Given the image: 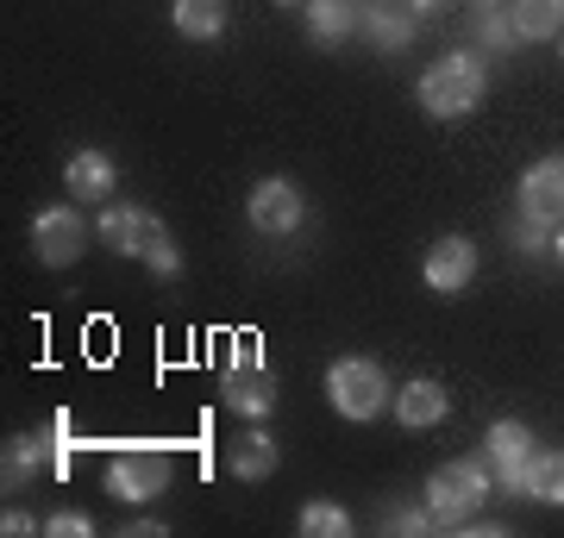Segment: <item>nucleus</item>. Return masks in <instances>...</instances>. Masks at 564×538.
<instances>
[{"instance_id": "ddd939ff", "label": "nucleus", "mask_w": 564, "mask_h": 538, "mask_svg": "<svg viewBox=\"0 0 564 538\" xmlns=\"http://www.w3.org/2000/svg\"><path fill=\"white\" fill-rule=\"evenodd\" d=\"M364 39L377 44V51H408L414 44V7H395V0H364Z\"/></svg>"}, {"instance_id": "6ab92c4d", "label": "nucleus", "mask_w": 564, "mask_h": 538, "mask_svg": "<svg viewBox=\"0 0 564 538\" xmlns=\"http://www.w3.org/2000/svg\"><path fill=\"white\" fill-rule=\"evenodd\" d=\"M176 32L195 44H214L226 32V0H176Z\"/></svg>"}, {"instance_id": "423d86ee", "label": "nucleus", "mask_w": 564, "mask_h": 538, "mask_svg": "<svg viewBox=\"0 0 564 538\" xmlns=\"http://www.w3.org/2000/svg\"><path fill=\"white\" fill-rule=\"evenodd\" d=\"M170 451L163 444H132V451H120V458L107 463V495L126 501V507H144V501H158L163 488H170Z\"/></svg>"}, {"instance_id": "5701e85b", "label": "nucleus", "mask_w": 564, "mask_h": 538, "mask_svg": "<svg viewBox=\"0 0 564 538\" xmlns=\"http://www.w3.org/2000/svg\"><path fill=\"white\" fill-rule=\"evenodd\" d=\"M552 232H558V226H545V220H514L508 226V239H514V251H527V257H540V251H552Z\"/></svg>"}, {"instance_id": "aec40b11", "label": "nucleus", "mask_w": 564, "mask_h": 538, "mask_svg": "<svg viewBox=\"0 0 564 538\" xmlns=\"http://www.w3.org/2000/svg\"><path fill=\"white\" fill-rule=\"evenodd\" d=\"M527 495L545 507H564V451H533L527 463Z\"/></svg>"}, {"instance_id": "c85d7f7f", "label": "nucleus", "mask_w": 564, "mask_h": 538, "mask_svg": "<svg viewBox=\"0 0 564 538\" xmlns=\"http://www.w3.org/2000/svg\"><path fill=\"white\" fill-rule=\"evenodd\" d=\"M489 7H502V0H477V13H489Z\"/></svg>"}, {"instance_id": "20e7f679", "label": "nucleus", "mask_w": 564, "mask_h": 538, "mask_svg": "<svg viewBox=\"0 0 564 538\" xmlns=\"http://www.w3.org/2000/svg\"><path fill=\"white\" fill-rule=\"evenodd\" d=\"M326 400H333V414H339V419H351V426H370L377 414H389L395 388H389L383 363L339 358L333 370H326Z\"/></svg>"}, {"instance_id": "393cba45", "label": "nucleus", "mask_w": 564, "mask_h": 538, "mask_svg": "<svg viewBox=\"0 0 564 538\" xmlns=\"http://www.w3.org/2000/svg\"><path fill=\"white\" fill-rule=\"evenodd\" d=\"M44 532H51V538H95V519L76 514V507H63V514L44 519Z\"/></svg>"}, {"instance_id": "cd10ccee", "label": "nucleus", "mask_w": 564, "mask_h": 538, "mask_svg": "<svg viewBox=\"0 0 564 538\" xmlns=\"http://www.w3.org/2000/svg\"><path fill=\"white\" fill-rule=\"evenodd\" d=\"M552 257L564 263V226H558V232H552Z\"/></svg>"}, {"instance_id": "9d476101", "label": "nucleus", "mask_w": 564, "mask_h": 538, "mask_svg": "<svg viewBox=\"0 0 564 538\" xmlns=\"http://www.w3.org/2000/svg\"><path fill=\"white\" fill-rule=\"evenodd\" d=\"M521 213L545 226H564V157H540L521 169Z\"/></svg>"}, {"instance_id": "c756f323", "label": "nucleus", "mask_w": 564, "mask_h": 538, "mask_svg": "<svg viewBox=\"0 0 564 538\" xmlns=\"http://www.w3.org/2000/svg\"><path fill=\"white\" fill-rule=\"evenodd\" d=\"M276 7H307V0H276Z\"/></svg>"}, {"instance_id": "a878e982", "label": "nucleus", "mask_w": 564, "mask_h": 538, "mask_svg": "<svg viewBox=\"0 0 564 538\" xmlns=\"http://www.w3.org/2000/svg\"><path fill=\"white\" fill-rule=\"evenodd\" d=\"M0 532H7V538H25V532H39V519L20 514V507H7V514H0Z\"/></svg>"}, {"instance_id": "f257e3e1", "label": "nucleus", "mask_w": 564, "mask_h": 538, "mask_svg": "<svg viewBox=\"0 0 564 538\" xmlns=\"http://www.w3.org/2000/svg\"><path fill=\"white\" fill-rule=\"evenodd\" d=\"M95 232H101L120 257H139L151 276H163V282L182 276V251H176V239L163 232V220L151 213V207H132V200L113 207V200H107V213L95 220Z\"/></svg>"}, {"instance_id": "412c9836", "label": "nucleus", "mask_w": 564, "mask_h": 538, "mask_svg": "<svg viewBox=\"0 0 564 538\" xmlns=\"http://www.w3.org/2000/svg\"><path fill=\"white\" fill-rule=\"evenodd\" d=\"M295 526H302V538H351L358 532V519L345 514L339 501H307Z\"/></svg>"}, {"instance_id": "4be33fe9", "label": "nucleus", "mask_w": 564, "mask_h": 538, "mask_svg": "<svg viewBox=\"0 0 564 538\" xmlns=\"http://www.w3.org/2000/svg\"><path fill=\"white\" fill-rule=\"evenodd\" d=\"M377 526H383V532H440V519L426 514V507H383V519H377Z\"/></svg>"}, {"instance_id": "bb28decb", "label": "nucleus", "mask_w": 564, "mask_h": 538, "mask_svg": "<svg viewBox=\"0 0 564 538\" xmlns=\"http://www.w3.org/2000/svg\"><path fill=\"white\" fill-rule=\"evenodd\" d=\"M414 13H440V7H452V0H408Z\"/></svg>"}, {"instance_id": "f3484780", "label": "nucleus", "mask_w": 564, "mask_h": 538, "mask_svg": "<svg viewBox=\"0 0 564 538\" xmlns=\"http://www.w3.org/2000/svg\"><path fill=\"white\" fill-rule=\"evenodd\" d=\"M364 25L358 0H307V39L314 44H345Z\"/></svg>"}, {"instance_id": "9b49d317", "label": "nucleus", "mask_w": 564, "mask_h": 538, "mask_svg": "<svg viewBox=\"0 0 564 538\" xmlns=\"http://www.w3.org/2000/svg\"><path fill=\"white\" fill-rule=\"evenodd\" d=\"M421 276H426V288L433 295H464L470 288V276H477V244L470 239H440L433 251H426V263H421Z\"/></svg>"}, {"instance_id": "6e6552de", "label": "nucleus", "mask_w": 564, "mask_h": 538, "mask_svg": "<svg viewBox=\"0 0 564 538\" xmlns=\"http://www.w3.org/2000/svg\"><path fill=\"white\" fill-rule=\"evenodd\" d=\"M32 251H39L44 270H69L88 251V220H82L69 200L63 207H44L39 220H32Z\"/></svg>"}, {"instance_id": "dca6fc26", "label": "nucleus", "mask_w": 564, "mask_h": 538, "mask_svg": "<svg viewBox=\"0 0 564 538\" xmlns=\"http://www.w3.org/2000/svg\"><path fill=\"white\" fill-rule=\"evenodd\" d=\"M276 463H282V451H276V439H270L263 426H245L239 439L226 444V470H232L239 482H263Z\"/></svg>"}, {"instance_id": "b1692460", "label": "nucleus", "mask_w": 564, "mask_h": 538, "mask_svg": "<svg viewBox=\"0 0 564 538\" xmlns=\"http://www.w3.org/2000/svg\"><path fill=\"white\" fill-rule=\"evenodd\" d=\"M477 44L484 51H514V20H502V7L477 13Z\"/></svg>"}, {"instance_id": "a211bd4d", "label": "nucleus", "mask_w": 564, "mask_h": 538, "mask_svg": "<svg viewBox=\"0 0 564 538\" xmlns=\"http://www.w3.org/2000/svg\"><path fill=\"white\" fill-rule=\"evenodd\" d=\"M514 39L527 44H545V39H558L564 32V0H514Z\"/></svg>"}, {"instance_id": "7ed1b4c3", "label": "nucleus", "mask_w": 564, "mask_h": 538, "mask_svg": "<svg viewBox=\"0 0 564 538\" xmlns=\"http://www.w3.org/2000/svg\"><path fill=\"white\" fill-rule=\"evenodd\" d=\"M484 95H489V69L470 51H445L421 76V107L433 120H464V113L484 107Z\"/></svg>"}, {"instance_id": "0eeeda50", "label": "nucleus", "mask_w": 564, "mask_h": 538, "mask_svg": "<svg viewBox=\"0 0 564 538\" xmlns=\"http://www.w3.org/2000/svg\"><path fill=\"white\" fill-rule=\"evenodd\" d=\"M245 220L258 226L263 239H289V232H302L307 200L289 176H263L258 188H251V200H245Z\"/></svg>"}, {"instance_id": "2eb2a0df", "label": "nucleus", "mask_w": 564, "mask_h": 538, "mask_svg": "<svg viewBox=\"0 0 564 538\" xmlns=\"http://www.w3.org/2000/svg\"><path fill=\"white\" fill-rule=\"evenodd\" d=\"M389 414L402 419L408 432H426V426H440L445 414H452V400H445L440 382H408V388H395V400H389Z\"/></svg>"}, {"instance_id": "4468645a", "label": "nucleus", "mask_w": 564, "mask_h": 538, "mask_svg": "<svg viewBox=\"0 0 564 538\" xmlns=\"http://www.w3.org/2000/svg\"><path fill=\"white\" fill-rule=\"evenodd\" d=\"M39 470H57V426H51V432H20V439L7 444V463H0L7 488L32 482Z\"/></svg>"}, {"instance_id": "1a4fd4ad", "label": "nucleus", "mask_w": 564, "mask_h": 538, "mask_svg": "<svg viewBox=\"0 0 564 538\" xmlns=\"http://www.w3.org/2000/svg\"><path fill=\"white\" fill-rule=\"evenodd\" d=\"M533 432H527L521 419H496L484 439V458L489 470H496V488H508V495H527V463H533Z\"/></svg>"}, {"instance_id": "f8f14e48", "label": "nucleus", "mask_w": 564, "mask_h": 538, "mask_svg": "<svg viewBox=\"0 0 564 538\" xmlns=\"http://www.w3.org/2000/svg\"><path fill=\"white\" fill-rule=\"evenodd\" d=\"M113 182H120V169H113V157L95 151V144L63 163V188H69V200H113Z\"/></svg>"}, {"instance_id": "7c9ffc66", "label": "nucleus", "mask_w": 564, "mask_h": 538, "mask_svg": "<svg viewBox=\"0 0 564 538\" xmlns=\"http://www.w3.org/2000/svg\"><path fill=\"white\" fill-rule=\"evenodd\" d=\"M558 39H564V32H558Z\"/></svg>"}, {"instance_id": "39448f33", "label": "nucleus", "mask_w": 564, "mask_h": 538, "mask_svg": "<svg viewBox=\"0 0 564 538\" xmlns=\"http://www.w3.org/2000/svg\"><path fill=\"white\" fill-rule=\"evenodd\" d=\"M220 400L239 419H270V407H276V370L263 363V351L251 339H239L232 363L220 370Z\"/></svg>"}, {"instance_id": "f03ea898", "label": "nucleus", "mask_w": 564, "mask_h": 538, "mask_svg": "<svg viewBox=\"0 0 564 538\" xmlns=\"http://www.w3.org/2000/svg\"><path fill=\"white\" fill-rule=\"evenodd\" d=\"M489 495H496L489 458H452L426 476V514L440 519V532H464L489 507Z\"/></svg>"}]
</instances>
